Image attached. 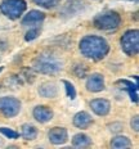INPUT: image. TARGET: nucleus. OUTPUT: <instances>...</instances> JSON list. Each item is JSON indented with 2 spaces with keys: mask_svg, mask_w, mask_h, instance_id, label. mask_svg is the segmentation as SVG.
I'll return each instance as SVG.
<instances>
[{
  "mask_svg": "<svg viewBox=\"0 0 139 149\" xmlns=\"http://www.w3.org/2000/svg\"><path fill=\"white\" fill-rule=\"evenodd\" d=\"M39 94L41 95L43 98H55L58 94V89H57V86H55V84L45 82L40 86Z\"/></svg>",
  "mask_w": 139,
  "mask_h": 149,
  "instance_id": "4468645a",
  "label": "nucleus"
},
{
  "mask_svg": "<svg viewBox=\"0 0 139 149\" xmlns=\"http://www.w3.org/2000/svg\"><path fill=\"white\" fill-rule=\"evenodd\" d=\"M22 138L24 140H35L36 136H38V129L34 125L30 123H24L22 126V132H21Z\"/></svg>",
  "mask_w": 139,
  "mask_h": 149,
  "instance_id": "2eb2a0df",
  "label": "nucleus"
},
{
  "mask_svg": "<svg viewBox=\"0 0 139 149\" xmlns=\"http://www.w3.org/2000/svg\"><path fill=\"white\" fill-rule=\"evenodd\" d=\"M129 1H134V3H138V0H129Z\"/></svg>",
  "mask_w": 139,
  "mask_h": 149,
  "instance_id": "b1692460",
  "label": "nucleus"
},
{
  "mask_svg": "<svg viewBox=\"0 0 139 149\" xmlns=\"http://www.w3.org/2000/svg\"><path fill=\"white\" fill-rule=\"evenodd\" d=\"M121 48L128 55H137L139 52V32L138 30H129L121 37Z\"/></svg>",
  "mask_w": 139,
  "mask_h": 149,
  "instance_id": "39448f33",
  "label": "nucleus"
},
{
  "mask_svg": "<svg viewBox=\"0 0 139 149\" xmlns=\"http://www.w3.org/2000/svg\"><path fill=\"white\" fill-rule=\"evenodd\" d=\"M63 84H64V88H66L67 97H68L70 99H75L76 98V90H75V88H73V85L70 81H66V80L63 81Z\"/></svg>",
  "mask_w": 139,
  "mask_h": 149,
  "instance_id": "412c9836",
  "label": "nucleus"
},
{
  "mask_svg": "<svg viewBox=\"0 0 139 149\" xmlns=\"http://www.w3.org/2000/svg\"><path fill=\"white\" fill-rule=\"evenodd\" d=\"M86 89L88 91L98 93L104 89V77L101 73H93L89 76L88 81H86Z\"/></svg>",
  "mask_w": 139,
  "mask_h": 149,
  "instance_id": "1a4fd4ad",
  "label": "nucleus"
},
{
  "mask_svg": "<svg viewBox=\"0 0 139 149\" xmlns=\"http://www.w3.org/2000/svg\"><path fill=\"white\" fill-rule=\"evenodd\" d=\"M34 3L40 5V7H43V8L50 9V8H54L55 5L59 3V0H34Z\"/></svg>",
  "mask_w": 139,
  "mask_h": 149,
  "instance_id": "a211bd4d",
  "label": "nucleus"
},
{
  "mask_svg": "<svg viewBox=\"0 0 139 149\" xmlns=\"http://www.w3.org/2000/svg\"><path fill=\"white\" fill-rule=\"evenodd\" d=\"M48 138L54 145H62L68 140V134H67V130L63 127H53L48 132Z\"/></svg>",
  "mask_w": 139,
  "mask_h": 149,
  "instance_id": "6e6552de",
  "label": "nucleus"
},
{
  "mask_svg": "<svg viewBox=\"0 0 139 149\" xmlns=\"http://www.w3.org/2000/svg\"><path fill=\"white\" fill-rule=\"evenodd\" d=\"M108 127H110V131H112V132H120L122 130V125L120 122H113Z\"/></svg>",
  "mask_w": 139,
  "mask_h": 149,
  "instance_id": "4be33fe9",
  "label": "nucleus"
},
{
  "mask_svg": "<svg viewBox=\"0 0 139 149\" xmlns=\"http://www.w3.org/2000/svg\"><path fill=\"white\" fill-rule=\"evenodd\" d=\"M0 134H3L9 139H17L18 136H20V134H18L17 131H14V130H12V129H8V127H0Z\"/></svg>",
  "mask_w": 139,
  "mask_h": 149,
  "instance_id": "aec40b11",
  "label": "nucleus"
},
{
  "mask_svg": "<svg viewBox=\"0 0 139 149\" xmlns=\"http://www.w3.org/2000/svg\"><path fill=\"white\" fill-rule=\"evenodd\" d=\"M90 108L98 116H107L111 109V104L107 99H94L90 102Z\"/></svg>",
  "mask_w": 139,
  "mask_h": 149,
  "instance_id": "9d476101",
  "label": "nucleus"
},
{
  "mask_svg": "<svg viewBox=\"0 0 139 149\" xmlns=\"http://www.w3.org/2000/svg\"><path fill=\"white\" fill-rule=\"evenodd\" d=\"M26 7L24 0H3L0 4V10L10 19H18L26 10Z\"/></svg>",
  "mask_w": 139,
  "mask_h": 149,
  "instance_id": "20e7f679",
  "label": "nucleus"
},
{
  "mask_svg": "<svg viewBox=\"0 0 139 149\" xmlns=\"http://www.w3.org/2000/svg\"><path fill=\"white\" fill-rule=\"evenodd\" d=\"M39 35H40L39 27H31L30 31L26 33V36H24V40H26V41H32V40H35Z\"/></svg>",
  "mask_w": 139,
  "mask_h": 149,
  "instance_id": "6ab92c4d",
  "label": "nucleus"
},
{
  "mask_svg": "<svg viewBox=\"0 0 139 149\" xmlns=\"http://www.w3.org/2000/svg\"><path fill=\"white\" fill-rule=\"evenodd\" d=\"M21 111V102L13 97H4L0 98V113L5 117L10 118L20 113Z\"/></svg>",
  "mask_w": 139,
  "mask_h": 149,
  "instance_id": "423d86ee",
  "label": "nucleus"
},
{
  "mask_svg": "<svg viewBox=\"0 0 139 149\" xmlns=\"http://www.w3.org/2000/svg\"><path fill=\"white\" fill-rule=\"evenodd\" d=\"M94 26L102 31H113L119 29L121 23V17L116 12H104L98 14L93 21Z\"/></svg>",
  "mask_w": 139,
  "mask_h": 149,
  "instance_id": "7ed1b4c3",
  "label": "nucleus"
},
{
  "mask_svg": "<svg viewBox=\"0 0 139 149\" xmlns=\"http://www.w3.org/2000/svg\"><path fill=\"white\" fill-rule=\"evenodd\" d=\"M72 145L75 148H86L92 145V139L85 134H77L72 139Z\"/></svg>",
  "mask_w": 139,
  "mask_h": 149,
  "instance_id": "dca6fc26",
  "label": "nucleus"
},
{
  "mask_svg": "<svg viewBox=\"0 0 139 149\" xmlns=\"http://www.w3.org/2000/svg\"><path fill=\"white\" fill-rule=\"evenodd\" d=\"M130 125H131V129L134 130L135 132L139 131V117H138V116H134V117H133Z\"/></svg>",
  "mask_w": 139,
  "mask_h": 149,
  "instance_id": "5701e85b",
  "label": "nucleus"
},
{
  "mask_svg": "<svg viewBox=\"0 0 139 149\" xmlns=\"http://www.w3.org/2000/svg\"><path fill=\"white\" fill-rule=\"evenodd\" d=\"M80 52L86 58L94 61L103 59L110 52V45L103 37L88 35L80 41Z\"/></svg>",
  "mask_w": 139,
  "mask_h": 149,
  "instance_id": "f257e3e1",
  "label": "nucleus"
},
{
  "mask_svg": "<svg viewBox=\"0 0 139 149\" xmlns=\"http://www.w3.org/2000/svg\"><path fill=\"white\" fill-rule=\"evenodd\" d=\"M116 84L121 86V89L126 90V91L129 93L131 102L138 103V82L133 84L131 81H129V80H119Z\"/></svg>",
  "mask_w": 139,
  "mask_h": 149,
  "instance_id": "f8f14e48",
  "label": "nucleus"
},
{
  "mask_svg": "<svg viewBox=\"0 0 139 149\" xmlns=\"http://www.w3.org/2000/svg\"><path fill=\"white\" fill-rule=\"evenodd\" d=\"M92 123H93V120L88 112L81 111L79 113H76L75 117H73V125L79 127V129H88Z\"/></svg>",
  "mask_w": 139,
  "mask_h": 149,
  "instance_id": "ddd939ff",
  "label": "nucleus"
},
{
  "mask_svg": "<svg viewBox=\"0 0 139 149\" xmlns=\"http://www.w3.org/2000/svg\"><path fill=\"white\" fill-rule=\"evenodd\" d=\"M34 118L41 123L49 122L53 118V111L49 107H46V105H38L34 109Z\"/></svg>",
  "mask_w": 139,
  "mask_h": 149,
  "instance_id": "9b49d317",
  "label": "nucleus"
},
{
  "mask_svg": "<svg viewBox=\"0 0 139 149\" xmlns=\"http://www.w3.org/2000/svg\"><path fill=\"white\" fill-rule=\"evenodd\" d=\"M3 70H4V67H0V72H3Z\"/></svg>",
  "mask_w": 139,
  "mask_h": 149,
  "instance_id": "393cba45",
  "label": "nucleus"
},
{
  "mask_svg": "<svg viewBox=\"0 0 139 149\" xmlns=\"http://www.w3.org/2000/svg\"><path fill=\"white\" fill-rule=\"evenodd\" d=\"M63 68V63L58 57L49 53L40 54L35 61H34V70L36 72L44 73V74H55L61 72Z\"/></svg>",
  "mask_w": 139,
  "mask_h": 149,
  "instance_id": "f03ea898",
  "label": "nucleus"
},
{
  "mask_svg": "<svg viewBox=\"0 0 139 149\" xmlns=\"http://www.w3.org/2000/svg\"><path fill=\"white\" fill-rule=\"evenodd\" d=\"M111 147L115 149H125V148L131 147V141L126 136H116L111 141Z\"/></svg>",
  "mask_w": 139,
  "mask_h": 149,
  "instance_id": "f3484780",
  "label": "nucleus"
},
{
  "mask_svg": "<svg viewBox=\"0 0 139 149\" xmlns=\"http://www.w3.org/2000/svg\"><path fill=\"white\" fill-rule=\"evenodd\" d=\"M44 19H45V13H43L40 10H30L22 18L21 23L24 27H39V24H41Z\"/></svg>",
  "mask_w": 139,
  "mask_h": 149,
  "instance_id": "0eeeda50",
  "label": "nucleus"
}]
</instances>
